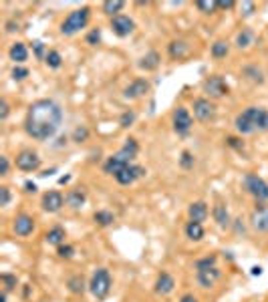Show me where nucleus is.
Instances as JSON below:
<instances>
[{"label":"nucleus","instance_id":"nucleus-22","mask_svg":"<svg viewBox=\"0 0 268 302\" xmlns=\"http://www.w3.org/2000/svg\"><path fill=\"white\" fill-rule=\"evenodd\" d=\"M9 57H11V61H15L17 65L25 63V61L29 59V51H27V45H25V43H15V45L11 47V51H9Z\"/></svg>","mask_w":268,"mask_h":302},{"label":"nucleus","instance_id":"nucleus-27","mask_svg":"<svg viewBox=\"0 0 268 302\" xmlns=\"http://www.w3.org/2000/svg\"><path fill=\"white\" fill-rule=\"evenodd\" d=\"M85 192H81V190H71L69 194H67V198H65V202H67V206H71V208H75V210H79L83 204H85Z\"/></svg>","mask_w":268,"mask_h":302},{"label":"nucleus","instance_id":"nucleus-26","mask_svg":"<svg viewBox=\"0 0 268 302\" xmlns=\"http://www.w3.org/2000/svg\"><path fill=\"white\" fill-rule=\"evenodd\" d=\"M123 7H125L123 0H107V3H103L101 11H103L107 17L115 19V17H119V13H121V9H123Z\"/></svg>","mask_w":268,"mask_h":302},{"label":"nucleus","instance_id":"nucleus-3","mask_svg":"<svg viewBox=\"0 0 268 302\" xmlns=\"http://www.w3.org/2000/svg\"><path fill=\"white\" fill-rule=\"evenodd\" d=\"M89 19H91V9H89V7L77 9V11H73V13H71V15L63 21V25H61V33H63L65 37H73V35H77L81 29H85V27H87Z\"/></svg>","mask_w":268,"mask_h":302},{"label":"nucleus","instance_id":"nucleus-18","mask_svg":"<svg viewBox=\"0 0 268 302\" xmlns=\"http://www.w3.org/2000/svg\"><path fill=\"white\" fill-rule=\"evenodd\" d=\"M174 286H176V282H174V278H172L168 272H162V274L158 276V280H156V292L162 294V296L172 294V292H174Z\"/></svg>","mask_w":268,"mask_h":302},{"label":"nucleus","instance_id":"nucleus-13","mask_svg":"<svg viewBox=\"0 0 268 302\" xmlns=\"http://www.w3.org/2000/svg\"><path fill=\"white\" fill-rule=\"evenodd\" d=\"M220 276H222V272H220V268H218V266L202 268V270H198V274H196L198 284H200L202 288H212V286L220 280Z\"/></svg>","mask_w":268,"mask_h":302},{"label":"nucleus","instance_id":"nucleus-45","mask_svg":"<svg viewBox=\"0 0 268 302\" xmlns=\"http://www.w3.org/2000/svg\"><path fill=\"white\" fill-rule=\"evenodd\" d=\"M9 202H11V190L0 188V206H9Z\"/></svg>","mask_w":268,"mask_h":302},{"label":"nucleus","instance_id":"nucleus-34","mask_svg":"<svg viewBox=\"0 0 268 302\" xmlns=\"http://www.w3.org/2000/svg\"><path fill=\"white\" fill-rule=\"evenodd\" d=\"M69 290H71L73 294H83V292H85V280H83L81 276L69 278Z\"/></svg>","mask_w":268,"mask_h":302},{"label":"nucleus","instance_id":"nucleus-43","mask_svg":"<svg viewBox=\"0 0 268 302\" xmlns=\"http://www.w3.org/2000/svg\"><path fill=\"white\" fill-rule=\"evenodd\" d=\"M3 282L7 284V288H5V292H9V290H13V288L17 286V278H15V276H11V274H3Z\"/></svg>","mask_w":268,"mask_h":302},{"label":"nucleus","instance_id":"nucleus-48","mask_svg":"<svg viewBox=\"0 0 268 302\" xmlns=\"http://www.w3.org/2000/svg\"><path fill=\"white\" fill-rule=\"evenodd\" d=\"M254 11H256V5H254V3H244V5H242V15H244V17H250Z\"/></svg>","mask_w":268,"mask_h":302},{"label":"nucleus","instance_id":"nucleus-54","mask_svg":"<svg viewBox=\"0 0 268 302\" xmlns=\"http://www.w3.org/2000/svg\"><path fill=\"white\" fill-rule=\"evenodd\" d=\"M0 302H7V292L3 290V294H0Z\"/></svg>","mask_w":268,"mask_h":302},{"label":"nucleus","instance_id":"nucleus-42","mask_svg":"<svg viewBox=\"0 0 268 302\" xmlns=\"http://www.w3.org/2000/svg\"><path fill=\"white\" fill-rule=\"evenodd\" d=\"M57 254L61 256V258H73V254H75V248L73 246H59V250H57Z\"/></svg>","mask_w":268,"mask_h":302},{"label":"nucleus","instance_id":"nucleus-17","mask_svg":"<svg viewBox=\"0 0 268 302\" xmlns=\"http://www.w3.org/2000/svg\"><path fill=\"white\" fill-rule=\"evenodd\" d=\"M138 151H140V145H138V141L136 139H127L125 141V145L117 151V158L119 160H123V162H127V164H131L133 160H136V156H138Z\"/></svg>","mask_w":268,"mask_h":302},{"label":"nucleus","instance_id":"nucleus-8","mask_svg":"<svg viewBox=\"0 0 268 302\" xmlns=\"http://www.w3.org/2000/svg\"><path fill=\"white\" fill-rule=\"evenodd\" d=\"M250 226L260 232V234H268V206L264 202H258L256 208L250 214Z\"/></svg>","mask_w":268,"mask_h":302},{"label":"nucleus","instance_id":"nucleus-31","mask_svg":"<svg viewBox=\"0 0 268 302\" xmlns=\"http://www.w3.org/2000/svg\"><path fill=\"white\" fill-rule=\"evenodd\" d=\"M93 220H95V224H99V226H111V224L115 222V216H113L111 212H107V210H99V212L93 214Z\"/></svg>","mask_w":268,"mask_h":302},{"label":"nucleus","instance_id":"nucleus-50","mask_svg":"<svg viewBox=\"0 0 268 302\" xmlns=\"http://www.w3.org/2000/svg\"><path fill=\"white\" fill-rule=\"evenodd\" d=\"M226 141H228V145L234 147V149H242V147H244V143H240V139H236V137H228Z\"/></svg>","mask_w":268,"mask_h":302},{"label":"nucleus","instance_id":"nucleus-44","mask_svg":"<svg viewBox=\"0 0 268 302\" xmlns=\"http://www.w3.org/2000/svg\"><path fill=\"white\" fill-rule=\"evenodd\" d=\"M9 113H11V107H9L7 99H3V101H0V121H7Z\"/></svg>","mask_w":268,"mask_h":302},{"label":"nucleus","instance_id":"nucleus-21","mask_svg":"<svg viewBox=\"0 0 268 302\" xmlns=\"http://www.w3.org/2000/svg\"><path fill=\"white\" fill-rule=\"evenodd\" d=\"M160 55L156 53V51H150L146 57H142L140 59V63H138V67L142 69V71H156L158 67H160Z\"/></svg>","mask_w":268,"mask_h":302},{"label":"nucleus","instance_id":"nucleus-40","mask_svg":"<svg viewBox=\"0 0 268 302\" xmlns=\"http://www.w3.org/2000/svg\"><path fill=\"white\" fill-rule=\"evenodd\" d=\"M180 164H182V168H184V170H190V168L194 166V156L190 154V151H184V154H182V160H180Z\"/></svg>","mask_w":268,"mask_h":302},{"label":"nucleus","instance_id":"nucleus-52","mask_svg":"<svg viewBox=\"0 0 268 302\" xmlns=\"http://www.w3.org/2000/svg\"><path fill=\"white\" fill-rule=\"evenodd\" d=\"M25 188H27V192H33V194L37 192V184H33V182H27Z\"/></svg>","mask_w":268,"mask_h":302},{"label":"nucleus","instance_id":"nucleus-5","mask_svg":"<svg viewBox=\"0 0 268 302\" xmlns=\"http://www.w3.org/2000/svg\"><path fill=\"white\" fill-rule=\"evenodd\" d=\"M244 190L252 198H256L258 202H266L268 200V184L260 176H256V174H246V178H244Z\"/></svg>","mask_w":268,"mask_h":302},{"label":"nucleus","instance_id":"nucleus-6","mask_svg":"<svg viewBox=\"0 0 268 302\" xmlns=\"http://www.w3.org/2000/svg\"><path fill=\"white\" fill-rule=\"evenodd\" d=\"M202 87H204V93H208L212 99H220V97H226L228 95V83L220 77V75H210L204 83H202Z\"/></svg>","mask_w":268,"mask_h":302},{"label":"nucleus","instance_id":"nucleus-10","mask_svg":"<svg viewBox=\"0 0 268 302\" xmlns=\"http://www.w3.org/2000/svg\"><path fill=\"white\" fill-rule=\"evenodd\" d=\"M144 176H146V170H144V168L129 164L127 168H123V170L115 176V180H117V184H121V186H131L133 182L140 180V178H144Z\"/></svg>","mask_w":268,"mask_h":302},{"label":"nucleus","instance_id":"nucleus-32","mask_svg":"<svg viewBox=\"0 0 268 302\" xmlns=\"http://www.w3.org/2000/svg\"><path fill=\"white\" fill-rule=\"evenodd\" d=\"M196 9L204 15H212L218 11V0H198L196 3Z\"/></svg>","mask_w":268,"mask_h":302},{"label":"nucleus","instance_id":"nucleus-51","mask_svg":"<svg viewBox=\"0 0 268 302\" xmlns=\"http://www.w3.org/2000/svg\"><path fill=\"white\" fill-rule=\"evenodd\" d=\"M180 302H198V298H196L194 294H184V296L180 298Z\"/></svg>","mask_w":268,"mask_h":302},{"label":"nucleus","instance_id":"nucleus-2","mask_svg":"<svg viewBox=\"0 0 268 302\" xmlns=\"http://www.w3.org/2000/svg\"><path fill=\"white\" fill-rule=\"evenodd\" d=\"M236 131L242 135H250L256 131H268V111L262 107H248L234 119Z\"/></svg>","mask_w":268,"mask_h":302},{"label":"nucleus","instance_id":"nucleus-41","mask_svg":"<svg viewBox=\"0 0 268 302\" xmlns=\"http://www.w3.org/2000/svg\"><path fill=\"white\" fill-rule=\"evenodd\" d=\"M89 137V131L85 129V127H77L75 129V133H73V139L77 141V143H81V141H85Z\"/></svg>","mask_w":268,"mask_h":302},{"label":"nucleus","instance_id":"nucleus-15","mask_svg":"<svg viewBox=\"0 0 268 302\" xmlns=\"http://www.w3.org/2000/svg\"><path fill=\"white\" fill-rule=\"evenodd\" d=\"M148 91H150V81H148V79H136L131 85L125 87L123 97H125V99H140V97H144Z\"/></svg>","mask_w":268,"mask_h":302},{"label":"nucleus","instance_id":"nucleus-46","mask_svg":"<svg viewBox=\"0 0 268 302\" xmlns=\"http://www.w3.org/2000/svg\"><path fill=\"white\" fill-rule=\"evenodd\" d=\"M33 49H35L37 59H45V57H47V55H45V45H43L41 41H35V43H33Z\"/></svg>","mask_w":268,"mask_h":302},{"label":"nucleus","instance_id":"nucleus-4","mask_svg":"<svg viewBox=\"0 0 268 302\" xmlns=\"http://www.w3.org/2000/svg\"><path fill=\"white\" fill-rule=\"evenodd\" d=\"M89 290L91 294L97 298V300H105L111 292V274L107 268H97L93 278H91V284H89Z\"/></svg>","mask_w":268,"mask_h":302},{"label":"nucleus","instance_id":"nucleus-24","mask_svg":"<svg viewBox=\"0 0 268 302\" xmlns=\"http://www.w3.org/2000/svg\"><path fill=\"white\" fill-rule=\"evenodd\" d=\"M129 164L127 162H123V160H119L117 156H111L107 162H105V166H103V170H105V174H111V176H117L123 168H127Z\"/></svg>","mask_w":268,"mask_h":302},{"label":"nucleus","instance_id":"nucleus-49","mask_svg":"<svg viewBox=\"0 0 268 302\" xmlns=\"http://www.w3.org/2000/svg\"><path fill=\"white\" fill-rule=\"evenodd\" d=\"M234 0H218V9H222V11H230V9H234Z\"/></svg>","mask_w":268,"mask_h":302},{"label":"nucleus","instance_id":"nucleus-1","mask_svg":"<svg viewBox=\"0 0 268 302\" xmlns=\"http://www.w3.org/2000/svg\"><path fill=\"white\" fill-rule=\"evenodd\" d=\"M61 123L63 111L59 103H55L53 99H39L27 111L25 131L37 141H47L59 131Z\"/></svg>","mask_w":268,"mask_h":302},{"label":"nucleus","instance_id":"nucleus-35","mask_svg":"<svg viewBox=\"0 0 268 302\" xmlns=\"http://www.w3.org/2000/svg\"><path fill=\"white\" fill-rule=\"evenodd\" d=\"M250 43H252V33H250L248 29H244L242 33H238V37H236V45H238L240 49L250 47Z\"/></svg>","mask_w":268,"mask_h":302},{"label":"nucleus","instance_id":"nucleus-20","mask_svg":"<svg viewBox=\"0 0 268 302\" xmlns=\"http://www.w3.org/2000/svg\"><path fill=\"white\" fill-rule=\"evenodd\" d=\"M168 53L172 59H184L190 53V45L186 41H172L168 45Z\"/></svg>","mask_w":268,"mask_h":302},{"label":"nucleus","instance_id":"nucleus-39","mask_svg":"<svg viewBox=\"0 0 268 302\" xmlns=\"http://www.w3.org/2000/svg\"><path fill=\"white\" fill-rule=\"evenodd\" d=\"M29 77V69H25V67H15L13 69V79L15 81H25Z\"/></svg>","mask_w":268,"mask_h":302},{"label":"nucleus","instance_id":"nucleus-30","mask_svg":"<svg viewBox=\"0 0 268 302\" xmlns=\"http://www.w3.org/2000/svg\"><path fill=\"white\" fill-rule=\"evenodd\" d=\"M244 77L246 79H250L252 83H256V85H262L264 83V75H262V71L258 69V67H244Z\"/></svg>","mask_w":268,"mask_h":302},{"label":"nucleus","instance_id":"nucleus-23","mask_svg":"<svg viewBox=\"0 0 268 302\" xmlns=\"http://www.w3.org/2000/svg\"><path fill=\"white\" fill-rule=\"evenodd\" d=\"M212 214H214V220H216V224L220 228H228L230 226V214H228V208L224 204H216Z\"/></svg>","mask_w":268,"mask_h":302},{"label":"nucleus","instance_id":"nucleus-14","mask_svg":"<svg viewBox=\"0 0 268 302\" xmlns=\"http://www.w3.org/2000/svg\"><path fill=\"white\" fill-rule=\"evenodd\" d=\"M13 230H15V234H17V236L27 238V236H31V234L35 232V220H33L31 216H27V214H21V216H17V218H15Z\"/></svg>","mask_w":268,"mask_h":302},{"label":"nucleus","instance_id":"nucleus-11","mask_svg":"<svg viewBox=\"0 0 268 302\" xmlns=\"http://www.w3.org/2000/svg\"><path fill=\"white\" fill-rule=\"evenodd\" d=\"M194 115H196L198 121H210L216 115V107H214V103L210 99L200 97V99L194 101Z\"/></svg>","mask_w":268,"mask_h":302},{"label":"nucleus","instance_id":"nucleus-37","mask_svg":"<svg viewBox=\"0 0 268 302\" xmlns=\"http://www.w3.org/2000/svg\"><path fill=\"white\" fill-rule=\"evenodd\" d=\"M216 256L212 254V256H206V258H202V260H198L196 262V270H202V268H212V266H216Z\"/></svg>","mask_w":268,"mask_h":302},{"label":"nucleus","instance_id":"nucleus-28","mask_svg":"<svg viewBox=\"0 0 268 302\" xmlns=\"http://www.w3.org/2000/svg\"><path fill=\"white\" fill-rule=\"evenodd\" d=\"M186 236H188L190 240H194V242H200V240L204 238V228H202V224H198V222H188V224H186Z\"/></svg>","mask_w":268,"mask_h":302},{"label":"nucleus","instance_id":"nucleus-47","mask_svg":"<svg viewBox=\"0 0 268 302\" xmlns=\"http://www.w3.org/2000/svg\"><path fill=\"white\" fill-rule=\"evenodd\" d=\"M9 168H11L9 158L7 156H0V176H9Z\"/></svg>","mask_w":268,"mask_h":302},{"label":"nucleus","instance_id":"nucleus-12","mask_svg":"<svg viewBox=\"0 0 268 302\" xmlns=\"http://www.w3.org/2000/svg\"><path fill=\"white\" fill-rule=\"evenodd\" d=\"M133 29H136V23H133L129 17H125V15H119L115 19H111V31L117 37H121V39L129 37L133 33Z\"/></svg>","mask_w":268,"mask_h":302},{"label":"nucleus","instance_id":"nucleus-38","mask_svg":"<svg viewBox=\"0 0 268 302\" xmlns=\"http://www.w3.org/2000/svg\"><path fill=\"white\" fill-rule=\"evenodd\" d=\"M99 43H101V31H99V29H93V31L87 35V45L95 47V45H99Z\"/></svg>","mask_w":268,"mask_h":302},{"label":"nucleus","instance_id":"nucleus-33","mask_svg":"<svg viewBox=\"0 0 268 302\" xmlns=\"http://www.w3.org/2000/svg\"><path fill=\"white\" fill-rule=\"evenodd\" d=\"M45 63H47V67H49V69H61V65H63V57H61V53H59V51H49V53H47V57H45Z\"/></svg>","mask_w":268,"mask_h":302},{"label":"nucleus","instance_id":"nucleus-29","mask_svg":"<svg viewBox=\"0 0 268 302\" xmlns=\"http://www.w3.org/2000/svg\"><path fill=\"white\" fill-rule=\"evenodd\" d=\"M228 53H230V45L226 41H216L212 45V57L214 59H226Z\"/></svg>","mask_w":268,"mask_h":302},{"label":"nucleus","instance_id":"nucleus-7","mask_svg":"<svg viewBox=\"0 0 268 302\" xmlns=\"http://www.w3.org/2000/svg\"><path fill=\"white\" fill-rule=\"evenodd\" d=\"M172 123H174V131H176L178 135H182V137L188 135L190 129H192V125H194L192 115H190V111H188L186 107H176L174 117H172Z\"/></svg>","mask_w":268,"mask_h":302},{"label":"nucleus","instance_id":"nucleus-9","mask_svg":"<svg viewBox=\"0 0 268 302\" xmlns=\"http://www.w3.org/2000/svg\"><path fill=\"white\" fill-rule=\"evenodd\" d=\"M17 168L21 172H37L41 168V158L39 154H35V151L31 149H25L21 151V154L17 156Z\"/></svg>","mask_w":268,"mask_h":302},{"label":"nucleus","instance_id":"nucleus-19","mask_svg":"<svg viewBox=\"0 0 268 302\" xmlns=\"http://www.w3.org/2000/svg\"><path fill=\"white\" fill-rule=\"evenodd\" d=\"M188 216H190V222L202 224V222L208 218V206H206L204 202H194V204H190V208H188Z\"/></svg>","mask_w":268,"mask_h":302},{"label":"nucleus","instance_id":"nucleus-53","mask_svg":"<svg viewBox=\"0 0 268 302\" xmlns=\"http://www.w3.org/2000/svg\"><path fill=\"white\" fill-rule=\"evenodd\" d=\"M260 274H262V268H260V266H254V268H252V276H260Z\"/></svg>","mask_w":268,"mask_h":302},{"label":"nucleus","instance_id":"nucleus-36","mask_svg":"<svg viewBox=\"0 0 268 302\" xmlns=\"http://www.w3.org/2000/svg\"><path fill=\"white\" fill-rule=\"evenodd\" d=\"M133 121H136V113H133V111H125L121 117H119V125L121 127H131L133 125Z\"/></svg>","mask_w":268,"mask_h":302},{"label":"nucleus","instance_id":"nucleus-16","mask_svg":"<svg viewBox=\"0 0 268 302\" xmlns=\"http://www.w3.org/2000/svg\"><path fill=\"white\" fill-rule=\"evenodd\" d=\"M65 206V198L61 192H47L43 196V210L49 214H57Z\"/></svg>","mask_w":268,"mask_h":302},{"label":"nucleus","instance_id":"nucleus-25","mask_svg":"<svg viewBox=\"0 0 268 302\" xmlns=\"http://www.w3.org/2000/svg\"><path fill=\"white\" fill-rule=\"evenodd\" d=\"M45 240H47V244H51V246H63V242H65V230H63L61 226H55V228H51V230L47 232Z\"/></svg>","mask_w":268,"mask_h":302}]
</instances>
